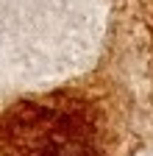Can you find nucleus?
Returning a JSON list of instances; mask_svg holds the SVG:
<instances>
[{"instance_id":"1","label":"nucleus","mask_w":153,"mask_h":156,"mask_svg":"<svg viewBox=\"0 0 153 156\" xmlns=\"http://www.w3.org/2000/svg\"><path fill=\"white\" fill-rule=\"evenodd\" d=\"M106 31V0H0V101L89 73Z\"/></svg>"},{"instance_id":"2","label":"nucleus","mask_w":153,"mask_h":156,"mask_svg":"<svg viewBox=\"0 0 153 156\" xmlns=\"http://www.w3.org/2000/svg\"><path fill=\"white\" fill-rule=\"evenodd\" d=\"M123 140L120 112L95 92H31L0 117L3 156H117Z\"/></svg>"}]
</instances>
